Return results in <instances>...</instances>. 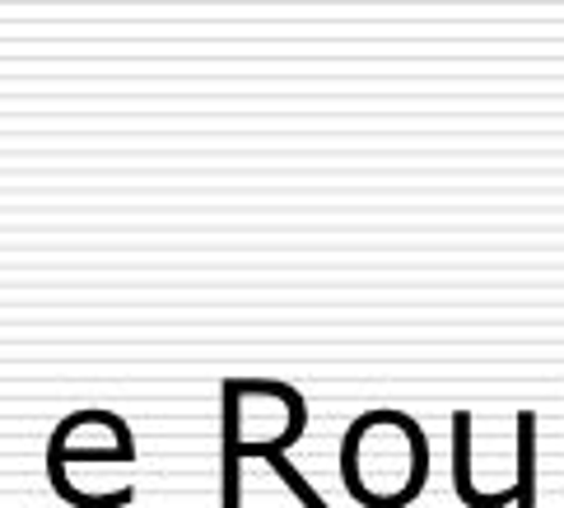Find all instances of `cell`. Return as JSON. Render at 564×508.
Masks as SVG:
<instances>
[{"label":"cell","instance_id":"cell-1","mask_svg":"<svg viewBox=\"0 0 564 508\" xmlns=\"http://www.w3.org/2000/svg\"><path fill=\"white\" fill-rule=\"evenodd\" d=\"M340 480L365 508H406L430 480V439L406 411H365L340 439Z\"/></svg>","mask_w":564,"mask_h":508},{"label":"cell","instance_id":"cell-2","mask_svg":"<svg viewBox=\"0 0 564 508\" xmlns=\"http://www.w3.org/2000/svg\"><path fill=\"white\" fill-rule=\"evenodd\" d=\"M308 401L290 382L267 378H225L219 388V504H243V462L267 453H290L304 439Z\"/></svg>","mask_w":564,"mask_h":508},{"label":"cell","instance_id":"cell-3","mask_svg":"<svg viewBox=\"0 0 564 508\" xmlns=\"http://www.w3.org/2000/svg\"><path fill=\"white\" fill-rule=\"evenodd\" d=\"M135 439L122 415L112 411H75L66 424H56L47 466H70V462H131Z\"/></svg>","mask_w":564,"mask_h":508},{"label":"cell","instance_id":"cell-4","mask_svg":"<svg viewBox=\"0 0 564 508\" xmlns=\"http://www.w3.org/2000/svg\"><path fill=\"white\" fill-rule=\"evenodd\" d=\"M453 490L467 508H503V504H513V490L486 495L476 485V476H471V411L453 415Z\"/></svg>","mask_w":564,"mask_h":508},{"label":"cell","instance_id":"cell-5","mask_svg":"<svg viewBox=\"0 0 564 508\" xmlns=\"http://www.w3.org/2000/svg\"><path fill=\"white\" fill-rule=\"evenodd\" d=\"M513 504H536V415L518 411V476H513Z\"/></svg>","mask_w":564,"mask_h":508},{"label":"cell","instance_id":"cell-6","mask_svg":"<svg viewBox=\"0 0 564 508\" xmlns=\"http://www.w3.org/2000/svg\"><path fill=\"white\" fill-rule=\"evenodd\" d=\"M261 462H267L271 466V472L280 476V485H285V490L299 499V504H304V508H327V499H322L317 490H313V480L304 476V472H299V466L285 457V453H267V457H261Z\"/></svg>","mask_w":564,"mask_h":508}]
</instances>
